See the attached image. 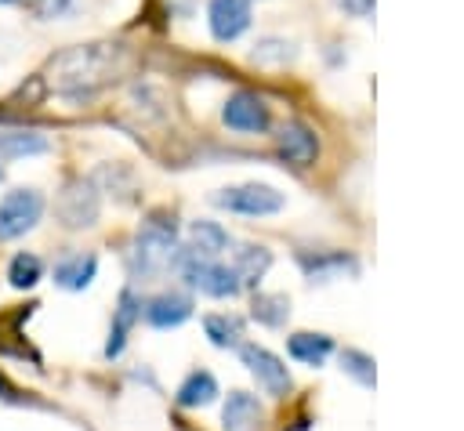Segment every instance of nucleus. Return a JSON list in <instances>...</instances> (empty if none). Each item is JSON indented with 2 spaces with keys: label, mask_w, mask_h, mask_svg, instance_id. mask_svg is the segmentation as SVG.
I'll return each mask as SVG.
<instances>
[{
  "label": "nucleus",
  "mask_w": 464,
  "mask_h": 431,
  "mask_svg": "<svg viewBox=\"0 0 464 431\" xmlns=\"http://www.w3.org/2000/svg\"><path fill=\"white\" fill-rule=\"evenodd\" d=\"M94 272H98V257L94 254H69V257H62L54 264V283L62 290H83V286H91Z\"/></svg>",
  "instance_id": "15"
},
{
  "label": "nucleus",
  "mask_w": 464,
  "mask_h": 431,
  "mask_svg": "<svg viewBox=\"0 0 464 431\" xmlns=\"http://www.w3.org/2000/svg\"><path fill=\"white\" fill-rule=\"evenodd\" d=\"M174 257H178V225H174V217H163V214L145 217L138 235H134V250H130L134 272L138 275H160Z\"/></svg>",
  "instance_id": "2"
},
{
  "label": "nucleus",
  "mask_w": 464,
  "mask_h": 431,
  "mask_svg": "<svg viewBox=\"0 0 464 431\" xmlns=\"http://www.w3.org/2000/svg\"><path fill=\"white\" fill-rule=\"evenodd\" d=\"M51 141L36 130H0V159H25L47 152Z\"/></svg>",
  "instance_id": "16"
},
{
  "label": "nucleus",
  "mask_w": 464,
  "mask_h": 431,
  "mask_svg": "<svg viewBox=\"0 0 464 431\" xmlns=\"http://www.w3.org/2000/svg\"><path fill=\"white\" fill-rule=\"evenodd\" d=\"M214 395H218V380H214L207 369H196V373H188L185 384L178 388V406H185V409L207 406V402H214Z\"/></svg>",
  "instance_id": "19"
},
{
  "label": "nucleus",
  "mask_w": 464,
  "mask_h": 431,
  "mask_svg": "<svg viewBox=\"0 0 464 431\" xmlns=\"http://www.w3.org/2000/svg\"><path fill=\"white\" fill-rule=\"evenodd\" d=\"M286 351H290V359H297L304 366H319L334 351V340L326 333H294L286 340Z\"/></svg>",
  "instance_id": "17"
},
{
  "label": "nucleus",
  "mask_w": 464,
  "mask_h": 431,
  "mask_svg": "<svg viewBox=\"0 0 464 431\" xmlns=\"http://www.w3.org/2000/svg\"><path fill=\"white\" fill-rule=\"evenodd\" d=\"M0 181H4V167H0Z\"/></svg>",
  "instance_id": "27"
},
{
  "label": "nucleus",
  "mask_w": 464,
  "mask_h": 431,
  "mask_svg": "<svg viewBox=\"0 0 464 431\" xmlns=\"http://www.w3.org/2000/svg\"><path fill=\"white\" fill-rule=\"evenodd\" d=\"M120 69V47L116 43H80L62 51L51 69H47V83L51 91L65 94V98H83L94 94L102 83L112 80V72Z\"/></svg>",
  "instance_id": "1"
},
{
  "label": "nucleus",
  "mask_w": 464,
  "mask_h": 431,
  "mask_svg": "<svg viewBox=\"0 0 464 431\" xmlns=\"http://www.w3.org/2000/svg\"><path fill=\"white\" fill-rule=\"evenodd\" d=\"M188 315H192V301L185 293H160V297H152L145 304V322L156 326V330L181 326Z\"/></svg>",
  "instance_id": "11"
},
{
  "label": "nucleus",
  "mask_w": 464,
  "mask_h": 431,
  "mask_svg": "<svg viewBox=\"0 0 464 431\" xmlns=\"http://www.w3.org/2000/svg\"><path fill=\"white\" fill-rule=\"evenodd\" d=\"M268 264H272V254H268L265 246H243V250H236V257H232V272L239 275L243 286H254V283L268 272Z\"/></svg>",
  "instance_id": "18"
},
{
  "label": "nucleus",
  "mask_w": 464,
  "mask_h": 431,
  "mask_svg": "<svg viewBox=\"0 0 464 431\" xmlns=\"http://www.w3.org/2000/svg\"><path fill=\"white\" fill-rule=\"evenodd\" d=\"M294 58V51H290V43L286 40H276V36H268V40H261L257 43V51H254V62H261V65H268V62H290Z\"/></svg>",
  "instance_id": "24"
},
{
  "label": "nucleus",
  "mask_w": 464,
  "mask_h": 431,
  "mask_svg": "<svg viewBox=\"0 0 464 431\" xmlns=\"http://www.w3.org/2000/svg\"><path fill=\"white\" fill-rule=\"evenodd\" d=\"M203 330H207L210 344H218V348H239L243 344V322L236 315H207Z\"/></svg>",
  "instance_id": "20"
},
{
  "label": "nucleus",
  "mask_w": 464,
  "mask_h": 431,
  "mask_svg": "<svg viewBox=\"0 0 464 431\" xmlns=\"http://www.w3.org/2000/svg\"><path fill=\"white\" fill-rule=\"evenodd\" d=\"M181 268H185L188 283L210 297H236L243 286L239 275L232 272V264H221V261H199V257L181 254Z\"/></svg>",
  "instance_id": "5"
},
{
  "label": "nucleus",
  "mask_w": 464,
  "mask_h": 431,
  "mask_svg": "<svg viewBox=\"0 0 464 431\" xmlns=\"http://www.w3.org/2000/svg\"><path fill=\"white\" fill-rule=\"evenodd\" d=\"M225 246H228V232H225L218 221H192V225H188V246H185L188 257L214 261Z\"/></svg>",
  "instance_id": "13"
},
{
  "label": "nucleus",
  "mask_w": 464,
  "mask_h": 431,
  "mask_svg": "<svg viewBox=\"0 0 464 431\" xmlns=\"http://www.w3.org/2000/svg\"><path fill=\"white\" fill-rule=\"evenodd\" d=\"M141 319V301L134 297V290H123L120 293V304H116V315H112V330H109V344H105V355L116 359L134 330V322Z\"/></svg>",
  "instance_id": "12"
},
{
  "label": "nucleus",
  "mask_w": 464,
  "mask_h": 431,
  "mask_svg": "<svg viewBox=\"0 0 464 431\" xmlns=\"http://www.w3.org/2000/svg\"><path fill=\"white\" fill-rule=\"evenodd\" d=\"M221 120H225V127L239 130V134H261V130H268V120L272 116H268V105L254 91H236L225 101Z\"/></svg>",
  "instance_id": "6"
},
{
  "label": "nucleus",
  "mask_w": 464,
  "mask_h": 431,
  "mask_svg": "<svg viewBox=\"0 0 464 431\" xmlns=\"http://www.w3.org/2000/svg\"><path fill=\"white\" fill-rule=\"evenodd\" d=\"M58 217L69 228H87L98 221V192L91 181H69L58 196Z\"/></svg>",
  "instance_id": "7"
},
{
  "label": "nucleus",
  "mask_w": 464,
  "mask_h": 431,
  "mask_svg": "<svg viewBox=\"0 0 464 431\" xmlns=\"http://www.w3.org/2000/svg\"><path fill=\"white\" fill-rule=\"evenodd\" d=\"M239 355H243V362H246V369L254 373V380L268 391V395H286L290 391V373H286V366H283V359L279 355H272L268 348H257V344H243L239 348Z\"/></svg>",
  "instance_id": "8"
},
{
  "label": "nucleus",
  "mask_w": 464,
  "mask_h": 431,
  "mask_svg": "<svg viewBox=\"0 0 464 431\" xmlns=\"http://www.w3.org/2000/svg\"><path fill=\"white\" fill-rule=\"evenodd\" d=\"M341 7H344L348 14H355V18H366V14L373 11V0H341Z\"/></svg>",
  "instance_id": "26"
},
{
  "label": "nucleus",
  "mask_w": 464,
  "mask_h": 431,
  "mask_svg": "<svg viewBox=\"0 0 464 431\" xmlns=\"http://www.w3.org/2000/svg\"><path fill=\"white\" fill-rule=\"evenodd\" d=\"M207 22H210L214 40H221V43L239 40L250 29V0H210Z\"/></svg>",
  "instance_id": "10"
},
{
  "label": "nucleus",
  "mask_w": 464,
  "mask_h": 431,
  "mask_svg": "<svg viewBox=\"0 0 464 431\" xmlns=\"http://www.w3.org/2000/svg\"><path fill=\"white\" fill-rule=\"evenodd\" d=\"M261 402L254 398V395H246V391H232L228 398H225V409H221V424H225V431H257V424H261Z\"/></svg>",
  "instance_id": "14"
},
{
  "label": "nucleus",
  "mask_w": 464,
  "mask_h": 431,
  "mask_svg": "<svg viewBox=\"0 0 464 431\" xmlns=\"http://www.w3.org/2000/svg\"><path fill=\"white\" fill-rule=\"evenodd\" d=\"M44 217V196L36 188H14L0 199V239H18Z\"/></svg>",
  "instance_id": "4"
},
{
  "label": "nucleus",
  "mask_w": 464,
  "mask_h": 431,
  "mask_svg": "<svg viewBox=\"0 0 464 431\" xmlns=\"http://www.w3.org/2000/svg\"><path fill=\"white\" fill-rule=\"evenodd\" d=\"M290 315V301L283 293H257L254 297V319L265 326H283Z\"/></svg>",
  "instance_id": "21"
},
{
  "label": "nucleus",
  "mask_w": 464,
  "mask_h": 431,
  "mask_svg": "<svg viewBox=\"0 0 464 431\" xmlns=\"http://www.w3.org/2000/svg\"><path fill=\"white\" fill-rule=\"evenodd\" d=\"M40 275H44V264H40L36 254H18V257L11 261V268H7V279H11L14 290H29V286H36Z\"/></svg>",
  "instance_id": "22"
},
{
  "label": "nucleus",
  "mask_w": 464,
  "mask_h": 431,
  "mask_svg": "<svg viewBox=\"0 0 464 431\" xmlns=\"http://www.w3.org/2000/svg\"><path fill=\"white\" fill-rule=\"evenodd\" d=\"M214 203L228 214H243V217H268V214H279L283 210V192L272 188V185H261V181H246V185H232V188H221L214 196Z\"/></svg>",
  "instance_id": "3"
},
{
  "label": "nucleus",
  "mask_w": 464,
  "mask_h": 431,
  "mask_svg": "<svg viewBox=\"0 0 464 431\" xmlns=\"http://www.w3.org/2000/svg\"><path fill=\"white\" fill-rule=\"evenodd\" d=\"M65 4H69V0H33V7H36L40 18H54V14H62Z\"/></svg>",
  "instance_id": "25"
},
{
  "label": "nucleus",
  "mask_w": 464,
  "mask_h": 431,
  "mask_svg": "<svg viewBox=\"0 0 464 431\" xmlns=\"http://www.w3.org/2000/svg\"><path fill=\"white\" fill-rule=\"evenodd\" d=\"M341 369H344L348 377H355L362 388H373V380H377V373H373V359L362 355V351H355V348L341 351Z\"/></svg>",
  "instance_id": "23"
},
{
  "label": "nucleus",
  "mask_w": 464,
  "mask_h": 431,
  "mask_svg": "<svg viewBox=\"0 0 464 431\" xmlns=\"http://www.w3.org/2000/svg\"><path fill=\"white\" fill-rule=\"evenodd\" d=\"M276 148H279V156H283L286 163H294V167H312L315 156H319V138H315V130H312L308 123L290 120V123L279 127Z\"/></svg>",
  "instance_id": "9"
}]
</instances>
